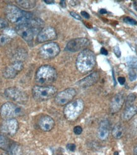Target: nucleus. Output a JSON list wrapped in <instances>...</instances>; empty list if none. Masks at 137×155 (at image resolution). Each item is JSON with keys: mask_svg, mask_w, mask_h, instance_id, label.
Returning a JSON list of instances; mask_svg holds the SVG:
<instances>
[{"mask_svg": "<svg viewBox=\"0 0 137 155\" xmlns=\"http://www.w3.org/2000/svg\"><path fill=\"white\" fill-rule=\"evenodd\" d=\"M18 127V122L15 118L5 120L1 126V132L5 134L13 136L16 134Z\"/></svg>", "mask_w": 137, "mask_h": 155, "instance_id": "4468645a", "label": "nucleus"}, {"mask_svg": "<svg viewBox=\"0 0 137 155\" xmlns=\"http://www.w3.org/2000/svg\"><path fill=\"white\" fill-rule=\"evenodd\" d=\"M124 22L126 24H131V25H136L137 22L135 21V19L132 18H130V17H125L124 19Z\"/></svg>", "mask_w": 137, "mask_h": 155, "instance_id": "a878e982", "label": "nucleus"}, {"mask_svg": "<svg viewBox=\"0 0 137 155\" xmlns=\"http://www.w3.org/2000/svg\"><path fill=\"white\" fill-rule=\"evenodd\" d=\"M76 95V91L72 88H67L56 95L55 102L60 106H64L71 102Z\"/></svg>", "mask_w": 137, "mask_h": 155, "instance_id": "9d476101", "label": "nucleus"}, {"mask_svg": "<svg viewBox=\"0 0 137 155\" xmlns=\"http://www.w3.org/2000/svg\"><path fill=\"white\" fill-rule=\"evenodd\" d=\"M100 13L101 14H105V13H106L107 12V10L106 9H101L100 10Z\"/></svg>", "mask_w": 137, "mask_h": 155, "instance_id": "4c0bfd02", "label": "nucleus"}, {"mask_svg": "<svg viewBox=\"0 0 137 155\" xmlns=\"http://www.w3.org/2000/svg\"><path fill=\"white\" fill-rule=\"evenodd\" d=\"M60 5L62 7L65 8V1H60Z\"/></svg>", "mask_w": 137, "mask_h": 155, "instance_id": "e433bc0d", "label": "nucleus"}, {"mask_svg": "<svg viewBox=\"0 0 137 155\" xmlns=\"http://www.w3.org/2000/svg\"><path fill=\"white\" fill-rule=\"evenodd\" d=\"M114 51L116 55L118 57H121V52L120 48H119V47H118V46H116V47H115L114 49Z\"/></svg>", "mask_w": 137, "mask_h": 155, "instance_id": "c756f323", "label": "nucleus"}, {"mask_svg": "<svg viewBox=\"0 0 137 155\" xmlns=\"http://www.w3.org/2000/svg\"><path fill=\"white\" fill-rule=\"evenodd\" d=\"M39 126L42 130L49 132L55 126V122L51 117L44 116L39 120Z\"/></svg>", "mask_w": 137, "mask_h": 155, "instance_id": "f3484780", "label": "nucleus"}, {"mask_svg": "<svg viewBox=\"0 0 137 155\" xmlns=\"http://www.w3.org/2000/svg\"><path fill=\"white\" fill-rule=\"evenodd\" d=\"M118 80L119 83L122 85H124L125 82H126V79H125V78L124 77H119Z\"/></svg>", "mask_w": 137, "mask_h": 155, "instance_id": "473e14b6", "label": "nucleus"}, {"mask_svg": "<svg viewBox=\"0 0 137 155\" xmlns=\"http://www.w3.org/2000/svg\"><path fill=\"white\" fill-rule=\"evenodd\" d=\"M76 146L74 144H69L67 145V149L70 151H74Z\"/></svg>", "mask_w": 137, "mask_h": 155, "instance_id": "7c9ffc66", "label": "nucleus"}, {"mask_svg": "<svg viewBox=\"0 0 137 155\" xmlns=\"http://www.w3.org/2000/svg\"><path fill=\"white\" fill-rule=\"evenodd\" d=\"M11 41V38L7 34H1L0 35V47L6 45Z\"/></svg>", "mask_w": 137, "mask_h": 155, "instance_id": "5701e85b", "label": "nucleus"}, {"mask_svg": "<svg viewBox=\"0 0 137 155\" xmlns=\"http://www.w3.org/2000/svg\"><path fill=\"white\" fill-rule=\"evenodd\" d=\"M60 47L57 43L54 42L48 43L43 45L39 49V54L43 59H52L58 55L60 53Z\"/></svg>", "mask_w": 137, "mask_h": 155, "instance_id": "1a4fd4ad", "label": "nucleus"}, {"mask_svg": "<svg viewBox=\"0 0 137 155\" xmlns=\"http://www.w3.org/2000/svg\"><path fill=\"white\" fill-rule=\"evenodd\" d=\"M118 152H115V153H114V155H118Z\"/></svg>", "mask_w": 137, "mask_h": 155, "instance_id": "a19ab883", "label": "nucleus"}, {"mask_svg": "<svg viewBox=\"0 0 137 155\" xmlns=\"http://www.w3.org/2000/svg\"><path fill=\"white\" fill-rule=\"evenodd\" d=\"M44 1L47 4H53L55 3L54 1H48V0H44Z\"/></svg>", "mask_w": 137, "mask_h": 155, "instance_id": "c9c22d12", "label": "nucleus"}, {"mask_svg": "<svg viewBox=\"0 0 137 155\" xmlns=\"http://www.w3.org/2000/svg\"><path fill=\"white\" fill-rule=\"evenodd\" d=\"M1 155H10V154H8V153H3V154H1Z\"/></svg>", "mask_w": 137, "mask_h": 155, "instance_id": "ea45409f", "label": "nucleus"}, {"mask_svg": "<svg viewBox=\"0 0 137 155\" xmlns=\"http://www.w3.org/2000/svg\"><path fill=\"white\" fill-rule=\"evenodd\" d=\"M112 136L116 139H120L123 136V128L120 124H117L112 129Z\"/></svg>", "mask_w": 137, "mask_h": 155, "instance_id": "4be33fe9", "label": "nucleus"}, {"mask_svg": "<svg viewBox=\"0 0 137 155\" xmlns=\"http://www.w3.org/2000/svg\"><path fill=\"white\" fill-rule=\"evenodd\" d=\"M70 14H71V15L72 17H73L74 18H75L76 19H78V20H81V17L80 15H79L78 13L74 12V11H71V12L70 13Z\"/></svg>", "mask_w": 137, "mask_h": 155, "instance_id": "2f4dec72", "label": "nucleus"}, {"mask_svg": "<svg viewBox=\"0 0 137 155\" xmlns=\"http://www.w3.org/2000/svg\"><path fill=\"white\" fill-rule=\"evenodd\" d=\"M100 53L102 54V55H107L108 54V51L105 48H102L101 50H100Z\"/></svg>", "mask_w": 137, "mask_h": 155, "instance_id": "f704fd0d", "label": "nucleus"}, {"mask_svg": "<svg viewBox=\"0 0 137 155\" xmlns=\"http://www.w3.org/2000/svg\"><path fill=\"white\" fill-rule=\"evenodd\" d=\"M137 113V107L135 106H131L126 108L122 114V119L125 122L129 121Z\"/></svg>", "mask_w": 137, "mask_h": 155, "instance_id": "aec40b11", "label": "nucleus"}, {"mask_svg": "<svg viewBox=\"0 0 137 155\" xmlns=\"http://www.w3.org/2000/svg\"><path fill=\"white\" fill-rule=\"evenodd\" d=\"M16 32L26 41H31L35 34L39 33L31 26L29 21L17 25Z\"/></svg>", "mask_w": 137, "mask_h": 155, "instance_id": "0eeeda50", "label": "nucleus"}, {"mask_svg": "<svg viewBox=\"0 0 137 155\" xmlns=\"http://www.w3.org/2000/svg\"><path fill=\"white\" fill-rule=\"evenodd\" d=\"M96 64V57L93 51L84 50L79 54L76 59V67L80 72L88 73L92 71Z\"/></svg>", "mask_w": 137, "mask_h": 155, "instance_id": "f03ea898", "label": "nucleus"}, {"mask_svg": "<svg viewBox=\"0 0 137 155\" xmlns=\"http://www.w3.org/2000/svg\"><path fill=\"white\" fill-rule=\"evenodd\" d=\"M5 96L19 104H24L27 101L28 97L24 92L15 87L7 88L5 91Z\"/></svg>", "mask_w": 137, "mask_h": 155, "instance_id": "6e6552de", "label": "nucleus"}, {"mask_svg": "<svg viewBox=\"0 0 137 155\" xmlns=\"http://www.w3.org/2000/svg\"><path fill=\"white\" fill-rule=\"evenodd\" d=\"M129 77L131 81H134L136 78V74L133 70H130L129 72Z\"/></svg>", "mask_w": 137, "mask_h": 155, "instance_id": "cd10ccee", "label": "nucleus"}, {"mask_svg": "<svg viewBox=\"0 0 137 155\" xmlns=\"http://www.w3.org/2000/svg\"><path fill=\"white\" fill-rule=\"evenodd\" d=\"M124 94L121 93H119L116 94L113 97L111 102L110 104V113L114 114L118 112L121 110L122 105L124 102Z\"/></svg>", "mask_w": 137, "mask_h": 155, "instance_id": "2eb2a0df", "label": "nucleus"}, {"mask_svg": "<svg viewBox=\"0 0 137 155\" xmlns=\"http://www.w3.org/2000/svg\"><path fill=\"white\" fill-rule=\"evenodd\" d=\"M5 15L7 19L12 23L20 24L33 19V14L22 10L15 5H8L5 8Z\"/></svg>", "mask_w": 137, "mask_h": 155, "instance_id": "f257e3e1", "label": "nucleus"}, {"mask_svg": "<svg viewBox=\"0 0 137 155\" xmlns=\"http://www.w3.org/2000/svg\"><path fill=\"white\" fill-rule=\"evenodd\" d=\"M83 132V128L80 126H76L74 128V132L76 135H80Z\"/></svg>", "mask_w": 137, "mask_h": 155, "instance_id": "c85d7f7f", "label": "nucleus"}, {"mask_svg": "<svg viewBox=\"0 0 137 155\" xmlns=\"http://www.w3.org/2000/svg\"><path fill=\"white\" fill-rule=\"evenodd\" d=\"M134 154H135V155H137V146L134 149Z\"/></svg>", "mask_w": 137, "mask_h": 155, "instance_id": "58836bf2", "label": "nucleus"}, {"mask_svg": "<svg viewBox=\"0 0 137 155\" xmlns=\"http://www.w3.org/2000/svg\"><path fill=\"white\" fill-rule=\"evenodd\" d=\"M57 90L53 86H35L33 88L34 98L38 101H43L53 97Z\"/></svg>", "mask_w": 137, "mask_h": 155, "instance_id": "39448f33", "label": "nucleus"}, {"mask_svg": "<svg viewBox=\"0 0 137 155\" xmlns=\"http://www.w3.org/2000/svg\"><path fill=\"white\" fill-rule=\"evenodd\" d=\"M8 24L7 21L0 17V30L2 29L6 28L8 26Z\"/></svg>", "mask_w": 137, "mask_h": 155, "instance_id": "bb28decb", "label": "nucleus"}, {"mask_svg": "<svg viewBox=\"0 0 137 155\" xmlns=\"http://www.w3.org/2000/svg\"><path fill=\"white\" fill-rule=\"evenodd\" d=\"M81 15H82V16L83 17H84V18H86V19H89L90 18V15L89 14L86 12V11H82L81 12Z\"/></svg>", "mask_w": 137, "mask_h": 155, "instance_id": "72a5a7b5", "label": "nucleus"}, {"mask_svg": "<svg viewBox=\"0 0 137 155\" xmlns=\"http://www.w3.org/2000/svg\"><path fill=\"white\" fill-rule=\"evenodd\" d=\"M99 74L98 72H93L90 75L86 76L83 80H80L77 83V85L82 88H86L90 87L97 82L99 79Z\"/></svg>", "mask_w": 137, "mask_h": 155, "instance_id": "dca6fc26", "label": "nucleus"}, {"mask_svg": "<svg viewBox=\"0 0 137 155\" xmlns=\"http://www.w3.org/2000/svg\"><path fill=\"white\" fill-rule=\"evenodd\" d=\"M136 97L134 94H130L128 96L127 99H126V108L129 107V106H132V104L133 102L135 101Z\"/></svg>", "mask_w": 137, "mask_h": 155, "instance_id": "b1692460", "label": "nucleus"}, {"mask_svg": "<svg viewBox=\"0 0 137 155\" xmlns=\"http://www.w3.org/2000/svg\"><path fill=\"white\" fill-rule=\"evenodd\" d=\"M22 109L11 102L5 103L0 109V115L5 120L14 119L22 115Z\"/></svg>", "mask_w": 137, "mask_h": 155, "instance_id": "423d86ee", "label": "nucleus"}, {"mask_svg": "<svg viewBox=\"0 0 137 155\" xmlns=\"http://www.w3.org/2000/svg\"><path fill=\"white\" fill-rule=\"evenodd\" d=\"M57 37V32L55 29L51 27H47L43 28V29L38 33L37 39L39 43H44L55 39Z\"/></svg>", "mask_w": 137, "mask_h": 155, "instance_id": "f8f14e48", "label": "nucleus"}, {"mask_svg": "<svg viewBox=\"0 0 137 155\" xmlns=\"http://www.w3.org/2000/svg\"><path fill=\"white\" fill-rule=\"evenodd\" d=\"M24 64L21 61H16L5 69L3 76L7 79H12L15 78L20 71L22 70Z\"/></svg>", "mask_w": 137, "mask_h": 155, "instance_id": "ddd939ff", "label": "nucleus"}, {"mask_svg": "<svg viewBox=\"0 0 137 155\" xmlns=\"http://www.w3.org/2000/svg\"><path fill=\"white\" fill-rule=\"evenodd\" d=\"M16 2L20 7L24 8L25 9H32L36 6V1H33V0H24V1L20 0V1H17Z\"/></svg>", "mask_w": 137, "mask_h": 155, "instance_id": "412c9836", "label": "nucleus"}, {"mask_svg": "<svg viewBox=\"0 0 137 155\" xmlns=\"http://www.w3.org/2000/svg\"><path fill=\"white\" fill-rule=\"evenodd\" d=\"M57 71L49 65H42L37 69L35 80L38 86H48L57 79Z\"/></svg>", "mask_w": 137, "mask_h": 155, "instance_id": "7ed1b4c3", "label": "nucleus"}, {"mask_svg": "<svg viewBox=\"0 0 137 155\" xmlns=\"http://www.w3.org/2000/svg\"><path fill=\"white\" fill-rule=\"evenodd\" d=\"M90 44L88 39L84 38H75L71 40L67 44L65 50L71 52H77L80 50H84Z\"/></svg>", "mask_w": 137, "mask_h": 155, "instance_id": "9b49d317", "label": "nucleus"}, {"mask_svg": "<svg viewBox=\"0 0 137 155\" xmlns=\"http://www.w3.org/2000/svg\"><path fill=\"white\" fill-rule=\"evenodd\" d=\"M109 134V123L107 120H104L99 126L97 131V136L102 140H106Z\"/></svg>", "mask_w": 137, "mask_h": 155, "instance_id": "a211bd4d", "label": "nucleus"}, {"mask_svg": "<svg viewBox=\"0 0 137 155\" xmlns=\"http://www.w3.org/2000/svg\"><path fill=\"white\" fill-rule=\"evenodd\" d=\"M84 107V104L82 100H75L69 102L64 108V115L69 121H74L83 113Z\"/></svg>", "mask_w": 137, "mask_h": 155, "instance_id": "20e7f679", "label": "nucleus"}, {"mask_svg": "<svg viewBox=\"0 0 137 155\" xmlns=\"http://www.w3.org/2000/svg\"><path fill=\"white\" fill-rule=\"evenodd\" d=\"M15 146L14 143L11 141L10 139H8L5 135L0 134V148L10 153Z\"/></svg>", "mask_w": 137, "mask_h": 155, "instance_id": "6ab92c4d", "label": "nucleus"}, {"mask_svg": "<svg viewBox=\"0 0 137 155\" xmlns=\"http://www.w3.org/2000/svg\"><path fill=\"white\" fill-rule=\"evenodd\" d=\"M127 64L130 67H136L137 65V59L134 57H129L127 59Z\"/></svg>", "mask_w": 137, "mask_h": 155, "instance_id": "393cba45", "label": "nucleus"}]
</instances>
